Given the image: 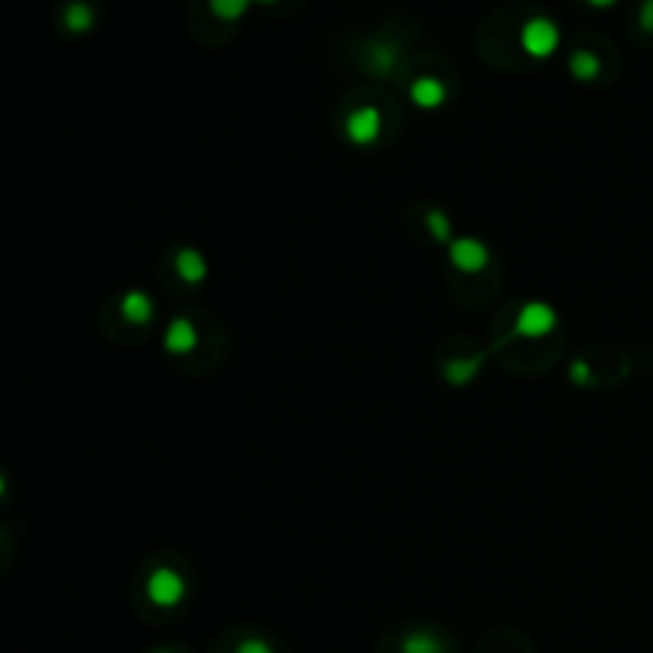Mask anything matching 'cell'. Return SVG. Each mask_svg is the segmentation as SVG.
<instances>
[{
  "label": "cell",
  "mask_w": 653,
  "mask_h": 653,
  "mask_svg": "<svg viewBox=\"0 0 653 653\" xmlns=\"http://www.w3.org/2000/svg\"><path fill=\"white\" fill-rule=\"evenodd\" d=\"M552 325H555V313H552V309H545L542 303H536V306H529L526 313H523L520 329L526 335H545L548 329H552Z\"/></svg>",
  "instance_id": "cell-4"
},
{
  "label": "cell",
  "mask_w": 653,
  "mask_h": 653,
  "mask_svg": "<svg viewBox=\"0 0 653 653\" xmlns=\"http://www.w3.org/2000/svg\"><path fill=\"white\" fill-rule=\"evenodd\" d=\"M590 4H593V7H612L615 0H590Z\"/></svg>",
  "instance_id": "cell-13"
},
{
  "label": "cell",
  "mask_w": 653,
  "mask_h": 653,
  "mask_svg": "<svg viewBox=\"0 0 653 653\" xmlns=\"http://www.w3.org/2000/svg\"><path fill=\"white\" fill-rule=\"evenodd\" d=\"M411 96H415V102L418 106H440L443 102V83L440 80H434V77H421L415 87H411Z\"/></svg>",
  "instance_id": "cell-5"
},
{
  "label": "cell",
  "mask_w": 653,
  "mask_h": 653,
  "mask_svg": "<svg viewBox=\"0 0 653 653\" xmlns=\"http://www.w3.org/2000/svg\"><path fill=\"white\" fill-rule=\"evenodd\" d=\"M236 653H274L262 638H249V641H243L236 647Z\"/></svg>",
  "instance_id": "cell-10"
},
{
  "label": "cell",
  "mask_w": 653,
  "mask_h": 653,
  "mask_svg": "<svg viewBox=\"0 0 653 653\" xmlns=\"http://www.w3.org/2000/svg\"><path fill=\"white\" fill-rule=\"evenodd\" d=\"M125 309H131V313H134L137 319H144V316L150 313V306H147V300H144L141 294H134V297H131V303H128Z\"/></svg>",
  "instance_id": "cell-11"
},
{
  "label": "cell",
  "mask_w": 653,
  "mask_h": 653,
  "mask_svg": "<svg viewBox=\"0 0 653 653\" xmlns=\"http://www.w3.org/2000/svg\"><path fill=\"white\" fill-rule=\"evenodd\" d=\"M185 593V583L176 571H157L150 580V596H153V603H160V606H176L179 599Z\"/></svg>",
  "instance_id": "cell-2"
},
{
  "label": "cell",
  "mask_w": 653,
  "mask_h": 653,
  "mask_svg": "<svg viewBox=\"0 0 653 653\" xmlns=\"http://www.w3.org/2000/svg\"><path fill=\"white\" fill-rule=\"evenodd\" d=\"M523 48L529 51L532 58H548L552 51L558 48V26L552 20H545V16H536V20H529L523 26Z\"/></svg>",
  "instance_id": "cell-1"
},
{
  "label": "cell",
  "mask_w": 653,
  "mask_h": 653,
  "mask_svg": "<svg viewBox=\"0 0 653 653\" xmlns=\"http://www.w3.org/2000/svg\"><path fill=\"white\" fill-rule=\"evenodd\" d=\"M571 71L580 77V80H590L599 74V58L593 55V51H577V55L571 58Z\"/></svg>",
  "instance_id": "cell-7"
},
{
  "label": "cell",
  "mask_w": 653,
  "mask_h": 653,
  "mask_svg": "<svg viewBox=\"0 0 653 653\" xmlns=\"http://www.w3.org/2000/svg\"><path fill=\"white\" fill-rule=\"evenodd\" d=\"M641 26L653 32V0H644V7H641Z\"/></svg>",
  "instance_id": "cell-12"
},
{
  "label": "cell",
  "mask_w": 653,
  "mask_h": 653,
  "mask_svg": "<svg viewBox=\"0 0 653 653\" xmlns=\"http://www.w3.org/2000/svg\"><path fill=\"white\" fill-rule=\"evenodd\" d=\"M252 0H211V10L220 20H239L249 10Z\"/></svg>",
  "instance_id": "cell-8"
},
{
  "label": "cell",
  "mask_w": 653,
  "mask_h": 653,
  "mask_svg": "<svg viewBox=\"0 0 653 653\" xmlns=\"http://www.w3.org/2000/svg\"><path fill=\"white\" fill-rule=\"evenodd\" d=\"M262 4H271V0H262Z\"/></svg>",
  "instance_id": "cell-14"
},
{
  "label": "cell",
  "mask_w": 653,
  "mask_h": 653,
  "mask_svg": "<svg viewBox=\"0 0 653 653\" xmlns=\"http://www.w3.org/2000/svg\"><path fill=\"white\" fill-rule=\"evenodd\" d=\"M405 653H440V647L431 634H415V638L405 641Z\"/></svg>",
  "instance_id": "cell-9"
},
{
  "label": "cell",
  "mask_w": 653,
  "mask_h": 653,
  "mask_svg": "<svg viewBox=\"0 0 653 653\" xmlns=\"http://www.w3.org/2000/svg\"><path fill=\"white\" fill-rule=\"evenodd\" d=\"M348 131L357 144H367L376 137V131H380V115H376V109H357L348 122Z\"/></svg>",
  "instance_id": "cell-3"
},
{
  "label": "cell",
  "mask_w": 653,
  "mask_h": 653,
  "mask_svg": "<svg viewBox=\"0 0 653 653\" xmlns=\"http://www.w3.org/2000/svg\"><path fill=\"white\" fill-rule=\"evenodd\" d=\"M93 20H96V13H93L90 4H83V0H77V4H71L64 10V23L71 32H87L93 26Z\"/></svg>",
  "instance_id": "cell-6"
}]
</instances>
